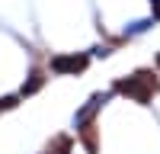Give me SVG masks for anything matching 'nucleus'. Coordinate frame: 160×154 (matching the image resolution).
<instances>
[{
  "label": "nucleus",
  "mask_w": 160,
  "mask_h": 154,
  "mask_svg": "<svg viewBox=\"0 0 160 154\" xmlns=\"http://www.w3.org/2000/svg\"><path fill=\"white\" fill-rule=\"evenodd\" d=\"M112 90L128 96V100H135V103H141V106H148V103L160 93V80H157L154 71H135V74L122 77V80H115Z\"/></svg>",
  "instance_id": "1"
},
{
  "label": "nucleus",
  "mask_w": 160,
  "mask_h": 154,
  "mask_svg": "<svg viewBox=\"0 0 160 154\" xmlns=\"http://www.w3.org/2000/svg\"><path fill=\"white\" fill-rule=\"evenodd\" d=\"M90 68V55L77 51V55H55L51 58V71L55 74H83Z\"/></svg>",
  "instance_id": "2"
},
{
  "label": "nucleus",
  "mask_w": 160,
  "mask_h": 154,
  "mask_svg": "<svg viewBox=\"0 0 160 154\" xmlns=\"http://www.w3.org/2000/svg\"><path fill=\"white\" fill-rule=\"evenodd\" d=\"M80 141H83L87 154H96V151H99V132H96V122L80 119Z\"/></svg>",
  "instance_id": "3"
},
{
  "label": "nucleus",
  "mask_w": 160,
  "mask_h": 154,
  "mask_svg": "<svg viewBox=\"0 0 160 154\" xmlns=\"http://www.w3.org/2000/svg\"><path fill=\"white\" fill-rule=\"evenodd\" d=\"M71 148H74V138H71L68 132H58V135L42 148V154H71Z\"/></svg>",
  "instance_id": "4"
},
{
  "label": "nucleus",
  "mask_w": 160,
  "mask_h": 154,
  "mask_svg": "<svg viewBox=\"0 0 160 154\" xmlns=\"http://www.w3.org/2000/svg\"><path fill=\"white\" fill-rule=\"evenodd\" d=\"M38 87H45V71H38V68H35V71L29 74V80H26V87H22V96H32Z\"/></svg>",
  "instance_id": "5"
},
{
  "label": "nucleus",
  "mask_w": 160,
  "mask_h": 154,
  "mask_svg": "<svg viewBox=\"0 0 160 154\" xmlns=\"http://www.w3.org/2000/svg\"><path fill=\"white\" fill-rule=\"evenodd\" d=\"M151 10H154V19H160V0H151Z\"/></svg>",
  "instance_id": "6"
},
{
  "label": "nucleus",
  "mask_w": 160,
  "mask_h": 154,
  "mask_svg": "<svg viewBox=\"0 0 160 154\" xmlns=\"http://www.w3.org/2000/svg\"><path fill=\"white\" fill-rule=\"evenodd\" d=\"M157 68H160V51H157Z\"/></svg>",
  "instance_id": "7"
},
{
  "label": "nucleus",
  "mask_w": 160,
  "mask_h": 154,
  "mask_svg": "<svg viewBox=\"0 0 160 154\" xmlns=\"http://www.w3.org/2000/svg\"><path fill=\"white\" fill-rule=\"evenodd\" d=\"M0 112H3V109H0Z\"/></svg>",
  "instance_id": "8"
}]
</instances>
